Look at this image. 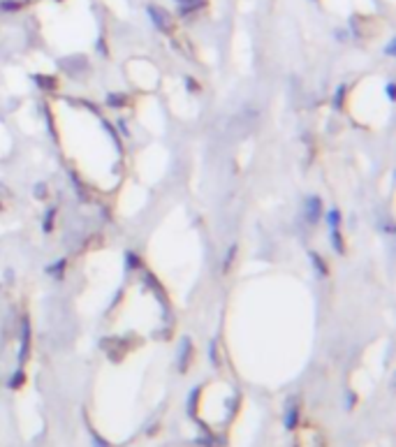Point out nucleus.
I'll return each instance as SVG.
<instances>
[{
	"label": "nucleus",
	"instance_id": "39448f33",
	"mask_svg": "<svg viewBox=\"0 0 396 447\" xmlns=\"http://www.w3.org/2000/svg\"><path fill=\"white\" fill-rule=\"evenodd\" d=\"M324 221L329 225V229H341V211L338 209H329V211H324Z\"/></svg>",
	"mask_w": 396,
	"mask_h": 447
},
{
	"label": "nucleus",
	"instance_id": "f03ea898",
	"mask_svg": "<svg viewBox=\"0 0 396 447\" xmlns=\"http://www.w3.org/2000/svg\"><path fill=\"white\" fill-rule=\"evenodd\" d=\"M28 347H30V325L23 320V329H21V350H19V364L23 366L28 357Z\"/></svg>",
	"mask_w": 396,
	"mask_h": 447
},
{
	"label": "nucleus",
	"instance_id": "6e6552de",
	"mask_svg": "<svg viewBox=\"0 0 396 447\" xmlns=\"http://www.w3.org/2000/svg\"><path fill=\"white\" fill-rule=\"evenodd\" d=\"M234 255H236V246H229L227 255H225V262H222V271H225V274L229 271V264H232V260H234Z\"/></svg>",
	"mask_w": 396,
	"mask_h": 447
},
{
	"label": "nucleus",
	"instance_id": "20e7f679",
	"mask_svg": "<svg viewBox=\"0 0 396 447\" xmlns=\"http://www.w3.org/2000/svg\"><path fill=\"white\" fill-rule=\"evenodd\" d=\"M297 424H299V406H297V401H292L288 406V410H285V427L290 431H295Z\"/></svg>",
	"mask_w": 396,
	"mask_h": 447
},
{
	"label": "nucleus",
	"instance_id": "9b49d317",
	"mask_svg": "<svg viewBox=\"0 0 396 447\" xmlns=\"http://www.w3.org/2000/svg\"><path fill=\"white\" fill-rule=\"evenodd\" d=\"M343 95H345V88H338V93H336V102H334V105H336V109L341 107V100H343Z\"/></svg>",
	"mask_w": 396,
	"mask_h": 447
},
{
	"label": "nucleus",
	"instance_id": "0eeeda50",
	"mask_svg": "<svg viewBox=\"0 0 396 447\" xmlns=\"http://www.w3.org/2000/svg\"><path fill=\"white\" fill-rule=\"evenodd\" d=\"M310 260H313V264H315V271H317V276H327L329 274V269H327V262L320 257V255L315 253V250H310Z\"/></svg>",
	"mask_w": 396,
	"mask_h": 447
},
{
	"label": "nucleus",
	"instance_id": "4468645a",
	"mask_svg": "<svg viewBox=\"0 0 396 447\" xmlns=\"http://www.w3.org/2000/svg\"><path fill=\"white\" fill-rule=\"evenodd\" d=\"M37 197H44V186H42V183L37 186Z\"/></svg>",
	"mask_w": 396,
	"mask_h": 447
},
{
	"label": "nucleus",
	"instance_id": "7ed1b4c3",
	"mask_svg": "<svg viewBox=\"0 0 396 447\" xmlns=\"http://www.w3.org/2000/svg\"><path fill=\"white\" fill-rule=\"evenodd\" d=\"M190 357H193V345H190V338L181 340V352H179V371L186 373L190 364Z\"/></svg>",
	"mask_w": 396,
	"mask_h": 447
},
{
	"label": "nucleus",
	"instance_id": "ddd939ff",
	"mask_svg": "<svg viewBox=\"0 0 396 447\" xmlns=\"http://www.w3.org/2000/svg\"><path fill=\"white\" fill-rule=\"evenodd\" d=\"M352 406H355V394H350L348 396V408H352Z\"/></svg>",
	"mask_w": 396,
	"mask_h": 447
},
{
	"label": "nucleus",
	"instance_id": "9d476101",
	"mask_svg": "<svg viewBox=\"0 0 396 447\" xmlns=\"http://www.w3.org/2000/svg\"><path fill=\"white\" fill-rule=\"evenodd\" d=\"M54 216H56V211H49V218H44V232H51V225H54Z\"/></svg>",
	"mask_w": 396,
	"mask_h": 447
},
{
	"label": "nucleus",
	"instance_id": "1a4fd4ad",
	"mask_svg": "<svg viewBox=\"0 0 396 447\" xmlns=\"http://www.w3.org/2000/svg\"><path fill=\"white\" fill-rule=\"evenodd\" d=\"M21 385H23V371H21V368H19V371L14 373V380L9 382V387H14V389H16V387H21Z\"/></svg>",
	"mask_w": 396,
	"mask_h": 447
},
{
	"label": "nucleus",
	"instance_id": "f257e3e1",
	"mask_svg": "<svg viewBox=\"0 0 396 447\" xmlns=\"http://www.w3.org/2000/svg\"><path fill=\"white\" fill-rule=\"evenodd\" d=\"M320 216H322V202H320V197H315V195L306 197V218H308L310 225H315L320 221Z\"/></svg>",
	"mask_w": 396,
	"mask_h": 447
},
{
	"label": "nucleus",
	"instance_id": "423d86ee",
	"mask_svg": "<svg viewBox=\"0 0 396 447\" xmlns=\"http://www.w3.org/2000/svg\"><path fill=\"white\" fill-rule=\"evenodd\" d=\"M329 234H331V246H334V250L338 255H343L345 253V241H343V236H341V229H329Z\"/></svg>",
	"mask_w": 396,
	"mask_h": 447
},
{
	"label": "nucleus",
	"instance_id": "f8f14e48",
	"mask_svg": "<svg viewBox=\"0 0 396 447\" xmlns=\"http://www.w3.org/2000/svg\"><path fill=\"white\" fill-rule=\"evenodd\" d=\"M387 98H390V100H394V84H390V86H387Z\"/></svg>",
	"mask_w": 396,
	"mask_h": 447
}]
</instances>
